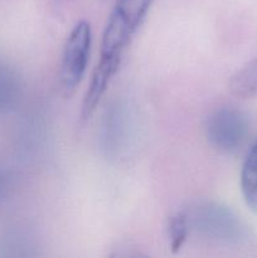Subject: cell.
<instances>
[{"label": "cell", "mask_w": 257, "mask_h": 258, "mask_svg": "<svg viewBox=\"0 0 257 258\" xmlns=\"http://www.w3.org/2000/svg\"><path fill=\"white\" fill-rule=\"evenodd\" d=\"M241 191L247 207L257 214V139L249 148L242 165Z\"/></svg>", "instance_id": "52a82bcc"}, {"label": "cell", "mask_w": 257, "mask_h": 258, "mask_svg": "<svg viewBox=\"0 0 257 258\" xmlns=\"http://www.w3.org/2000/svg\"><path fill=\"white\" fill-rule=\"evenodd\" d=\"M92 47V28L87 20L73 27L65 43L60 60L59 80L66 95H72L87 71Z\"/></svg>", "instance_id": "3957f363"}, {"label": "cell", "mask_w": 257, "mask_h": 258, "mask_svg": "<svg viewBox=\"0 0 257 258\" xmlns=\"http://www.w3.org/2000/svg\"><path fill=\"white\" fill-rule=\"evenodd\" d=\"M12 191V179L8 171L0 166V203L7 201Z\"/></svg>", "instance_id": "30bf717a"}, {"label": "cell", "mask_w": 257, "mask_h": 258, "mask_svg": "<svg viewBox=\"0 0 257 258\" xmlns=\"http://www.w3.org/2000/svg\"><path fill=\"white\" fill-rule=\"evenodd\" d=\"M155 0H116L108 15L95 70L113 78L125 52L145 22Z\"/></svg>", "instance_id": "6da1fadb"}, {"label": "cell", "mask_w": 257, "mask_h": 258, "mask_svg": "<svg viewBox=\"0 0 257 258\" xmlns=\"http://www.w3.org/2000/svg\"><path fill=\"white\" fill-rule=\"evenodd\" d=\"M133 136V122L126 106L116 103L107 111L101 126V148L110 158L126 153Z\"/></svg>", "instance_id": "5b68a950"}, {"label": "cell", "mask_w": 257, "mask_h": 258, "mask_svg": "<svg viewBox=\"0 0 257 258\" xmlns=\"http://www.w3.org/2000/svg\"><path fill=\"white\" fill-rule=\"evenodd\" d=\"M229 92L239 98L257 97V57L244 64L231 77Z\"/></svg>", "instance_id": "ba28073f"}, {"label": "cell", "mask_w": 257, "mask_h": 258, "mask_svg": "<svg viewBox=\"0 0 257 258\" xmlns=\"http://www.w3.org/2000/svg\"><path fill=\"white\" fill-rule=\"evenodd\" d=\"M166 234L169 239V248L173 253H178L183 246L185 244L190 228H189L188 219H186L185 212L178 211L171 214L166 224Z\"/></svg>", "instance_id": "9c48e42d"}, {"label": "cell", "mask_w": 257, "mask_h": 258, "mask_svg": "<svg viewBox=\"0 0 257 258\" xmlns=\"http://www.w3.org/2000/svg\"><path fill=\"white\" fill-rule=\"evenodd\" d=\"M190 233L207 241L228 246L242 244L249 238L246 224L231 208L216 201H196L184 209Z\"/></svg>", "instance_id": "7a4b0ae2"}, {"label": "cell", "mask_w": 257, "mask_h": 258, "mask_svg": "<svg viewBox=\"0 0 257 258\" xmlns=\"http://www.w3.org/2000/svg\"><path fill=\"white\" fill-rule=\"evenodd\" d=\"M206 138L211 146L224 154L236 153L246 141L249 121L246 113L237 107L224 106L207 117Z\"/></svg>", "instance_id": "277c9868"}, {"label": "cell", "mask_w": 257, "mask_h": 258, "mask_svg": "<svg viewBox=\"0 0 257 258\" xmlns=\"http://www.w3.org/2000/svg\"><path fill=\"white\" fill-rule=\"evenodd\" d=\"M22 97V77L15 68L0 60V115L14 111Z\"/></svg>", "instance_id": "8992f818"}]
</instances>
